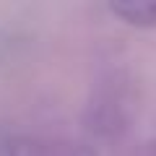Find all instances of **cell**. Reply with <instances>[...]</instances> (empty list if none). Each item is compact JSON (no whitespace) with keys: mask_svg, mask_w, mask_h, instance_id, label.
<instances>
[{"mask_svg":"<svg viewBox=\"0 0 156 156\" xmlns=\"http://www.w3.org/2000/svg\"><path fill=\"white\" fill-rule=\"evenodd\" d=\"M0 156H50L44 143L23 133H0Z\"/></svg>","mask_w":156,"mask_h":156,"instance_id":"1","label":"cell"},{"mask_svg":"<svg viewBox=\"0 0 156 156\" xmlns=\"http://www.w3.org/2000/svg\"><path fill=\"white\" fill-rule=\"evenodd\" d=\"M16 47V31L8 26H0V60Z\"/></svg>","mask_w":156,"mask_h":156,"instance_id":"3","label":"cell"},{"mask_svg":"<svg viewBox=\"0 0 156 156\" xmlns=\"http://www.w3.org/2000/svg\"><path fill=\"white\" fill-rule=\"evenodd\" d=\"M109 13L133 26H156V3H112Z\"/></svg>","mask_w":156,"mask_h":156,"instance_id":"2","label":"cell"}]
</instances>
